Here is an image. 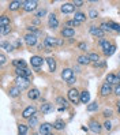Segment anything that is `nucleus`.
Segmentation results:
<instances>
[{
    "mask_svg": "<svg viewBox=\"0 0 120 135\" xmlns=\"http://www.w3.org/2000/svg\"><path fill=\"white\" fill-rule=\"evenodd\" d=\"M29 85H30L29 78H25V76H17V78H15V86H17L21 91L27 89Z\"/></svg>",
    "mask_w": 120,
    "mask_h": 135,
    "instance_id": "nucleus-1",
    "label": "nucleus"
},
{
    "mask_svg": "<svg viewBox=\"0 0 120 135\" xmlns=\"http://www.w3.org/2000/svg\"><path fill=\"white\" fill-rule=\"evenodd\" d=\"M38 3L36 2V0H27V2H22V7L23 10H25L26 12H31V11H36Z\"/></svg>",
    "mask_w": 120,
    "mask_h": 135,
    "instance_id": "nucleus-2",
    "label": "nucleus"
},
{
    "mask_svg": "<svg viewBox=\"0 0 120 135\" xmlns=\"http://www.w3.org/2000/svg\"><path fill=\"white\" fill-rule=\"evenodd\" d=\"M68 100L71 102H74V104H76L78 101H81V93H79L76 89H74V87H71V89L68 90Z\"/></svg>",
    "mask_w": 120,
    "mask_h": 135,
    "instance_id": "nucleus-3",
    "label": "nucleus"
},
{
    "mask_svg": "<svg viewBox=\"0 0 120 135\" xmlns=\"http://www.w3.org/2000/svg\"><path fill=\"white\" fill-rule=\"evenodd\" d=\"M25 42H26L27 46H34V45H37V34H34V33L26 34V36H25Z\"/></svg>",
    "mask_w": 120,
    "mask_h": 135,
    "instance_id": "nucleus-4",
    "label": "nucleus"
},
{
    "mask_svg": "<svg viewBox=\"0 0 120 135\" xmlns=\"http://www.w3.org/2000/svg\"><path fill=\"white\" fill-rule=\"evenodd\" d=\"M42 63H44V59L40 57V56H31V59H30V64L37 70L42 66Z\"/></svg>",
    "mask_w": 120,
    "mask_h": 135,
    "instance_id": "nucleus-5",
    "label": "nucleus"
},
{
    "mask_svg": "<svg viewBox=\"0 0 120 135\" xmlns=\"http://www.w3.org/2000/svg\"><path fill=\"white\" fill-rule=\"evenodd\" d=\"M36 115V107H27L26 109H23V112H22V116L25 117V119H30V117H33Z\"/></svg>",
    "mask_w": 120,
    "mask_h": 135,
    "instance_id": "nucleus-6",
    "label": "nucleus"
},
{
    "mask_svg": "<svg viewBox=\"0 0 120 135\" xmlns=\"http://www.w3.org/2000/svg\"><path fill=\"white\" fill-rule=\"evenodd\" d=\"M74 10H75V6L73 3H64L60 7V11L63 14H71V12H74Z\"/></svg>",
    "mask_w": 120,
    "mask_h": 135,
    "instance_id": "nucleus-7",
    "label": "nucleus"
},
{
    "mask_svg": "<svg viewBox=\"0 0 120 135\" xmlns=\"http://www.w3.org/2000/svg\"><path fill=\"white\" fill-rule=\"evenodd\" d=\"M105 81L109 85H120V78L117 75H115V74H108L107 78H105Z\"/></svg>",
    "mask_w": 120,
    "mask_h": 135,
    "instance_id": "nucleus-8",
    "label": "nucleus"
},
{
    "mask_svg": "<svg viewBox=\"0 0 120 135\" xmlns=\"http://www.w3.org/2000/svg\"><path fill=\"white\" fill-rule=\"evenodd\" d=\"M61 78L64 79V81H70L71 78H74V70H71V68H64L61 71Z\"/></svg>",
    "mask_w": 120,
    "mask_h": 135,
    "instance_id": "nucleus-9",
    "label": "nucleus"
},
{
    "mask_svg": "<svg viewBox=\"0 0 120 135\" xmlns=\"http://www.w3.org/2000/svg\"><path fill=\"white\" fill-rule=\"evenodd\" d=\"M100 93H101V96L102 97H107L108 94H111L112 93V86L109 85V83H104L102 86H101V89H100Z\"/></svg>",
    "mask_w": 120,
    "mask_h": 135,
    "instance_id": "nucleus-10",
    "label": "nucleus"
},
{
    "mask_svg": "<svg viewBox=\"0 0 120 135\" xmlns=\"http://www.w3.org/2000/svg\"><path fill=\"white\" fill-rule=\"evenodd\" d=\"M61 36L64 38H71V37L75 36V30L73 27H64L61 30Z\"/></svg>",
    "mask_w": 120,
    "mask_h": 135,
    "instance_id": "nucleus-11",
    "label": "nucleus"
},
{
    "mask_svg": "<svg viewBox=\"0 0 120 135\" xmlns=\"http://www.w3.org/2000/svg\"><path fill=\"white\" fill-rule=\"evenodd\" d=\"M89 31H90V34H93L95 37H100V38H102V36H104V31L101 30V27H97V26H90Z\"/></svg>",
    "mask_w": 120,
    "mask_h": 135,
    "instance_id": "nucleus-12",
    "label": "nucleus"
},
{
    "mask_svg": "<svg viewBox=\"0 0 120 135\" xmlns=\"http://www.w3.org/2000/svg\"><path fill=\"white\" fill-rule=\"evenodd\" d=\"M15 73H17V76H25V78H29L31 75V71L29 68H18L15 70Z\"/></svg>",
    "mask_w": 120,
    "mask_h": 135,
    "instance_id": "nucleus-13",
    "label": "nucleus"
},
{
    "mask_svg": "<svg viewBox=\"0 0 120 135\" xmlns=\"http://www.w3.org/2000/svg\"><path fill=\"white\" fill-rule=\"evenodd\" d=\"M57 41H59V40H56L53 37H46L45 41H44V45L48 46V48H53L55 45H57Z\"/></svg>",
    "mask_w": 120,
    "mask_h": 135,
    "instance_id": "nucleus-14",
    "label": "nucleus"
},
{
    "mask_svg": "<svg viewBox=\"0 0 120 135\" xmlns=\"http://www.w3.org/2000/svg\"><path fill=\"white\" fill-rule=\"evenodd\" d=\"M52 124H49V123H44V124H41L40 126V132H41L42 135H45V134H49L51 132V130H52Z\"/></svg>",
    "mask_w": 120,
    "mask_h": 135,
    "instance_id": "nucleus-15",
    "label": "nucleus"
},
{
    "mask_svg": "<svg viewBox=\"0 0 120 135\" xmlns=\"http://www.w3.org/2000/svg\"><path fill=\"white\" fill-rule=\"evenodd\" d=\"M48 23H49V27L51 29H56V27L59 26V21H57V18H56L55 14L49 15V21H48Z\"/></svg>",
    "mask_w": 120,
    "mask_h": 135,
    "instance_id": "nucleus-16",
    "label": "nucleus"
},
{
    "mask_svg": "<svg viewBox=\"0 0 120 135\" xmlns=\"http://www.w3.org/2000/svg\"><path fill=\"white\" fill-rule=\"evenodd\" d=\"M12 64H14V67L15 68H27L26 67V61L25 60H22V59H15V60H12Z\"/></svg>",
    "mask_w": 120,
    "mask_h": 135,
    "instance_id": "nucleus-17",
    "label": "nucleus"
},
{
    "mask_svg": "<svg viewBox=\"0 0 120 135\" xmlns=\"http://www.w3.org/2000/svg\"><path fill=\"white\" fill-rule=\"evenodd\" d=\"M98 44H100V46L102 48V51H104V52H105V51H108V49L111 48V46H112V44H111V42L108 41L107 38H101Z\"/></svg>",
    "mask_w": 120,
    "mask_h": 135,
    "instance_id": "nucleus-18",
    "label": "nucleus"
},
{
    "mask_svg": "<svg viewBox=\"0 0 120 135\" xmlns=\"http://www.w3.org/2000/svg\"><path fill=\"white\" fill-rule=\"evenodd\" d=\"M27 97L30 98V100H37L38 97H40V90L38 89H30L29 90V93H27Z\"/></svg>",
    "mask_w": 120,
    "mask_h": 135,
    "instance_id": "nucleus-19",
    "label": "nucleus"
},
{
    "mask_svg": "<svg viewBox=\"0 0 120 135\" xmlns=\"http://www.w3.org/2000/svg\"><path fill=\"white\" fill-rule=\"evenodd\" d=\"M89 126H90V130H92L93 132H100V131H101V124H100L97 120H92Z\"/></svg>",
    "mask_w": 120,
    "mask_h": 135,
    "instance_id": "nucleus-20",
    "label": "nucleus"
},
{
    "mask_svg": "<svg viewBox=\"0 0 120 135\" xmlns=\"http://www.w3.org/2000/svg\"><path fill=\"white\" fill-rule=\"evenodd\" d=\"M89 101H90V93L89 91H82L81 93V102L82 104H89Z\"/></svg>",
    "mask_w": 120,
    "mask_h": 135,
    "instance_id": "nucleus-21",
    "label": "nucleus"
},
{
    "mask_svg": "<svg viewBox=\"0 0 120 135\" xmlns=\"http://www.w3.org/2000/svg\"><path fill=\"white\" fill-rule=\"evenodd\" d=\"M19 94H21V90L18 89L17 86L10 87V89H8V96H10V97H18Z\"/></svg>",
    "mask_w": 120,
    "mask_h": 135,
    "instance_id": "nucleus-22",
    "label": "nucleus"
},
{
    "mask_svg": "<svg viewBox=\"0 0 120 135\" xmlns=\"http://www.w3.org/2000/svg\"><path fill=\"white\" fill-rule=\"evenodd\" d=\"M78 63L79 64H89L90 63L89 55H81V56H78Z\"/></svg>",
    "mask_w": 120,
    "mask_h": 135,
    "instance_id": "nucleus-23",
    "label": "nucleus"
},
{
    "mask_svg": "<svg viewBox=\"0 0 120 135\" xmlns=\"http://www.w3.org/2000/svg\"><path fill=\"white\" fill-rule=\"evenodd\" d=\"M74 21H76L78 23H82L86 21V15L83 12H75V17H74Z\"/></svg>",
    "mask_w": 120,
    "mask_h": 135,
    "instance_id": "nucleus-24",
    "label": "nucleus"
},
{
    "mask_svg": "<svg viewBox=\"0 0 120 135\" xmlns=\"http://www.w3.org/2000/svg\"><path fill=\"white\" fill-rule=\"evenodd\" d=\"M7 26H10V18L3 15V17L0 18V27L3 29V27H7Z\"/></svg>",
    "mask_w": 120,
    "mask_h": 135,
    "instance_id": "nucleus-25",
    "label": "nucleus"
},
{
    "mask_svg": "<svg viewBox=\"0 0 120 135\" xmlns=\"http://www.w3.org/2000/svg\"><path fill=\"white\" fill-rule=\"evenodd\" d=\"M46 63H48V67H49V71H51V73H53V71L56 70V61L52 57H48L46 59Z\"/></svg>",
    "mask_w": 120,
    "mask_h": 135,
    "instance_id": "nucleus-26",
    "label": "nucleus"
},
{
    "mask_svg": "<svg viewBox=\"0 0 120 135\" xmlns=\"http://www.w3.org/2000/svg\"><path fill=\"white\" fill-rule=\"evenodd\" d=\"M53 110V105L52 104H42V107H41V112L42 113H49V112H52Z\"/></svg>",
    "mask_w": 120,
    "mask_h": 135,
    "instance_id": "nucleus-27",
    "label": "nucleus"
},
{
    "mask_svg": "<svg viewBox=\"0 0 120 135\" xmlns=\"http://www.w3.org/2000/svg\"><path fill=\"white\" fill-rule=\"evenodd\" d=\"M21 6H22V2H17V0H15V2H11V3H10L8 8H10L11 11H15V10H18Z\"/></svg>",
    "mask_w": 120,
    "mask_h": 135,
    "instance_id": "nucleus-28",
    "label": "nucleus"
},
{
    "mask_svg": "<svg viewBox=\"0 0 120 135\" xmlns=\"http://www.w3.org/2000/svg\"><path fill=\"white\" fill-rule=\"evenodd\" d=\"M53 128H56V130H63V128H64V122L60 120V119H59V120H56V122L53 123Z\"/></svg>",
    "mask_w": 120,
    "mask_h": 135,
    "instance_id": "nucleus-29",
    "label": "nucleus"
},
{
    "mask_svg": "<svg viewBox=\"0 0 120 135\" xmlns=\"http://www.w3.org/2000/svg\"><path fill=\"white\" fill-rule=\"evenodd\" d=\"M26 132H27V127L25 124H19L18 126V134L19 135H26Z\"/></svg>",
    "mask_w": 120,
    "mask_h": 135,
    "instance_id": "nucleus-30",
    "label": "nucleus"
},
{
    "mask_svg": "<svg viewBox=\"0 0 120 135\" xmlns=\"http://www.w3.org/2000/svg\"><path fill=\"white\" fill-rule=\"evenodd\" d=\"M97 109H98L97 102H92V104L87 105V110H89V112H94V110H97Z\"/></svg>",
    "mask_w": 120,
    "mask_h": 135,
    "instance_id": "nucleus-31",
    "label": "nucleus"
},
{
    "mask_svg": "<svg viewBox=\"0 0 120 135\" xmlns=\"http://www.w3.org/2000/svg\"><path fill=\"white\" fill-rule=\"evenodd\" d=\"M2 48L6 49L7 52H11V51H12V45L8 44V42H6V41H3V42H2Z\"/></svg>",
    "mask_w": 120,
    "mask_h": 135,
    "instance_id": "nucleus-32",
    "label": "nucleus"
},
{
    "mask_svg": "<svg viewBox=\"0 0 120 135\" xmlns=\"http://www.w3.org/2000/svg\"><path fill=\"white\" fill-rule=\"evenodd\" d=\"M56 102H57V104H60L61 108H63V107L67 108V105H68V104H67V100H66V98H63V97H59L57 100H56Z\"/></svg>",
    "mask_w": 120,
    "mask_h": 135,
    "instance_id": "nucleus-33",
    "label": "nucleus"
},
{
    "mask_svg": "<svg viewBox=\"0 0 120 135\" xmlns=\"http://www.w3.org/2000/svg\"><path fill=\"white\" fill-rule=\"evenodd\" d=\"M89 59H90V61H94V63H98L100 61V56L97 53H90L89 55Z\"/></svg>",
    "mask_w": 120,
    "mask_h": 135,
    "instance_id": "nucleus-34",
    "label": "nucleus"
},
{
    "mask_svg": "<svg viewBox=\"0 0 120 135\" xmlns=\"http://www.w3.org/2000/svg\"><path fill=\"white\" fill-rule=\"evenodd\" d=\"M100 27H101V30H102V31H112V29H111V26H109V23H105V22L101 23Z\"/></svg>",
    "mask_w": 120,
    "mask_h": 135,
    "instance_id": "nucleus-35",
    "label": "nucleus"
},
{
    "mask_svg": "<svg viewBox=\"0 0 120 135\" xmlns=\"http://www.w3.org/2000/svg\"><path fill=\"white\" fill-rule=\"evenodd\" d=\"M109 26L112 30H115V31H120V25L116 22H109Z\"/></svg>",
    "mask_w": 120,
    "mask_h": 135,
    "instance_id": "nucleus-36",
    "label": "nucleus"
},
{
    "mask_svg": "<svg viewBox=\"0 0 120 135\" xmlns=\"http://www.w3.org/2000/svg\"><path fill=\"white\" fill-rule=\"evenodd\" d=\"M115 51H116V46H115V45H112L108 51L104 52V55H105V56H111V55H113V53H115Z\"/></svg>",
    "mask_w": 120,
    "mask_h": 135,
    "instance_id": "nucleus-37",
    "label": "nucleus"
},
{
    "mask_svg": "<svg viewBox=\"0 0 120 135\" xmlns=\"http://www.w3.org/2000/svg\"><path fill=\"white\" fill-rule=\"evenodd\" d=\"M37 122H38V120H37V117H36V116L30 117V119H29V126L33 127V126H36V124H37Z\"/></svg>",
    "mask_w": 120,
    "mask_h": 135,
    "instance_id": "nucleus-38",
    "label": "nucleus"
},
{
    "mask_svg": "<svg viewBox=\"0 0 120 135\" xmlns=\"http://www.w3.org/2000/svg\"><path fill=\"white\" fill-rule=\"evenodd\" d=\"M104 128H105L107 131H111V130H112V123L107 120L105 123H104Z\"/></svg>",
    "mask_w": 120,
    "mask_h": 135,
    "instance_id": "nucleus-39",
    "label": "nucleus"
},
{
    "mask_svg": "<svg viewBox=\"0 0 120 135\" xmlns=\"http://www.w3.org/2000/svg\"><path fill=\"white\" fill-rule=\"evenodd\" d=\"M45 14H46V10H40L38 12H36V17L37 18H42Z\"/></svg>",
    "mask_w": 120,
    "mask_h": 135,
    "instance_id": "nucleus-40",
    "label": "nucleus"
},
{
    "mask_svg": "<svg viewBox=\"0 0 120 135\" xmlns=\"http://www.w3.org/2000/svg\"><path fill=\"white\" fill-rule=\"evenodd\" d=\"M97 15H98V12L95 11V10H92V11L89 12V17H90V18H93V19H94V18H97Z\"/></svg>",
    "mask_w": 120,
    "mask_h": 135,
    "instance_id": "nucleus-41",
    "label": "nucleus"
},
{
    "mask_svg": "<svg viewBox=\"0 0 120 135\" xmlns=\"http://www.w3.org/2000/svg\"><path fill=\"white\" fill-rule=\"evenodd\" d=\"M10 31H11L10 26H7V27H3V29H2V34H8Z\"/></svg>",
    "mask_w": 120,
    "mask_h": 135,
    "instance_id": "nucleus-42",
    "label": "nucleus"
},
{
    "mask_svg": "<svg viewBox=\"0 0 120 135\" xmlns=\"http://www.w3.org/2000/svg\"><path fill=\"white\" fill-rule=\"evenodd\" d=\"M104 116H105V117H111L112 116V110L111 109H105V110H104Z\"/></svg>",
    "mask_w": 120,
    "mask_h": 135,
    "instance_id": "nucleus-43",
    "label": "nucleus"
},
{
    "mask_svg": "<svg viewBox=\"0 0 120 135\" xmlns=\"http://www.w3.org/2000/svg\"><path fill=\"white\" fill-rule=\"evenodd\" d=\"M78 48L81 49V51H86L87 46H86V44H85V42H81V44H78Z\"/></svg>",
    "mask_w": 120,
    "mask_h": 135,
    "instance_id": "nucleus-44",
    "label": "nucleus"
},
{
    "mask_svg": "<svg viewBox=\"0 0 120 135\" xmlns=\"http://www.w3.org/2000/svg\"><path fill=\"white\" fill-rule=\"evenodd\" d=\"M73 4H74L75 7H81V6H83V2H82V0H75Z\"/></svg>",
    "mask_w": 120,
    "mask_h": 135,
    "instance_id": "nucleus-45",
    "label": "nucleus"
},
{
    "mask_svg": "<svg viewBox=\"0 0 120 135\" xmlns=\"http://www.w3.org/2000/svg\"><path fill=\"white\" fill-rule=\"evenodd\" d=\"M115 94L116 96H120V85H116V87H115Z\"/></svg>",
    "mask_w": 120,
    "mask_h": 135,
    "instance_id": "nucleus-46",
    "label": "nucleus"
},
{
    "mask_svg": "<svg viewBox=\"0 0 120 135\" xmlns=\"http://www.w3.org/2000/svg\"><path fill=\"white\" fill-rule=\"evenodd\" d=\"M0 61H2V64H4V63H6V56H4L3 53L0 55Z\"/></svg>",
    "mask_w": 120,
    "mask_h": 135,
    "instance_id": "nucleus-47",
    "label": "nucleus"
},
{
    "mask_svg": "<svg viewBox=\"0 0 120 135\" xmlns=\"http://www.w3.org/2000/svg\"><path fill=\"white\" fill-rule=\"evenodd\" d=\"M75 82H76V79H75V78H71V79H70V81H68L67 83H68V85H74Z\"/></svg>",
    "mask_w": 120,
    "mask_h": 135,
    "instance_id": "nucleus-48",
    "label": "nucleus"
},
{
    "mask_svg": "<svg viewBox=\"0 0 120 135\" xmlns=\"http://www.w3.org/2000/svg\"><path fill=\"white\" fill-rule=\"evenodd\" d=\"M27 30L29 31H36V27L34 26H30V27H27Z\"/></svg>",
    "mask_w": 120,
    "mask_h": 135,
    "instance_id": "nucleus-49",
    "label": "nucleus"
},
{
    "mask_svg": "<svg viewBox=\"0 0 120 135\" xmlns=\"http://www.w3.org/2000/svg\"><path fill=\"white\" fill-rule=\"evenodd\" d=\"M117 112H119V113H120V101H119V102H117Z\"/></svg>",
    "mask_w": 120,
    "mask_h": 135,
    "instance_id": "nucleus-50",
    "label": "nucleus"
},
{
    "mask_svg": "<svg viewBox=\"0 0 120 135\" xmlns=\"http://www.w3.org/2000/svg\"><path fill=\"white\" fill-rule=\"evenodd\" d=\"M45 135H52V132H49V134H45Z\"/></svg>",
    "mask_w": 120,
    "mask_h": 135,
    "instance_id": "nucleus-51",
    "label": "nucleus"
},
{
    "mask_svg": "<svg viewBox=\"0 0 120 135\" xmlns=\"http://www.w3.org/2000/svg\"><path fill=\"white\" fill-rule=\"evenodd\" d=\"M117 76H119V78H120V71H119V74H117Z\"/></svg>",
    "mask_w": 120,
    "mask_h": 135,
    "instance_id": "nucleus-52",
    "label": "nucleus"
},
{
    "mask_svg": "<svg viewBox=\"0 0 120 135\" xmlns=\"http://www.w3.org/2000/svg\"><path fill=\"white\" fill-rule=\"evenodd\" d=\"M119 60H120V55H119Z\"/></svg>",
    "mask_w": 120,
    "mask_h": 135,
    "instance_id": "nucleus-53",
    "label": "nucleus"
}]
</instances>
